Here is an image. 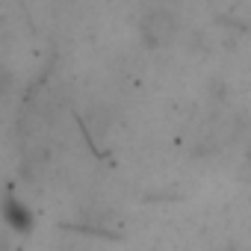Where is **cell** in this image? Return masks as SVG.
<instances>
[{
	"mask_svg": "<svg viewBox=\"0 0 251 251\" xmlns=\"http://www.w3.org/2000/svg\"><path fill=\"white\" fill-rule=\"evenodd\" d=\"M177 30H180V21H177V15H175L172 9H166V6L148 9V12L142 15V21H139V33H142V42H145L148 48L172 45L175 36H177Z\"/></svg>",
	"mask_w": 251,
	"mask_h": 251,
	"instance_id": "obj_1",
	"label": "cell"
},
{
	"mask_svg": "<svg viewBox=\"0 0 251 251\" xmlns=\"http://www.w3.org/2000/svg\"><path fill=\"white\" fill-rule=\"evenodd\" d=\"M3 219H6V225H9L12 230H21V233H27V230L33 227V216H30V210H27L24 204L12 201V198L3 204Z\"/></svg>",
	"mask_w": 251,
	"mask_h": 251,
	"instance_id": "obj_2",
	"label": "cell"
},
{
	"mask_svg": "<svg viewBox=\"0 0 251 251\" xmlns=\"http://www.w3.org/2000/svg\"><path fill=\"white\" fill-rule=\"evenodd\" d=\"M245 166L251 169V142H248V148H245Z\"/></svg>",
	"mask_w": 251,
	"mask_h": 251,
	"instance_id": "obj_3",
	"label": "cell"
}]
</instances>
